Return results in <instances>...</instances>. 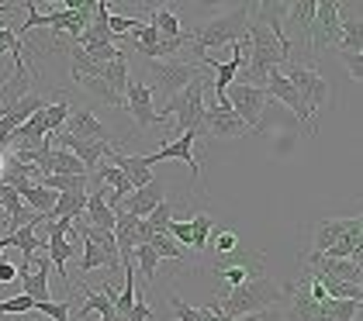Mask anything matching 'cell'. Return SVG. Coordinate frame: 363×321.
<instances>
[{
    "label": "cell",
    "instance_id": "12",
    "mask_svg": "<svg viewBox=\"0 0 363 321\" xmlns=\"http://www.w3.org/2000/svg\"><path fill=\"white\" fill-rule=\"evenodd\" d=\"M125 107H128L132 121L139 125L142 132H152L156 125H163L160 111L152 107V94H149V86H145L139 77H132V80H128V90H125Z\"/></svg>",
    "mask_w": 363,
    "mask_h": 321
},
{
    "label": "cell",
    "instance_id": "13",
    "mask_svg": "<svg viewBox=\"0 0 363 321\" xmlns=\"http://www.w3.org/2000/svg\"><path fill=\"white\" fill-rule=\"evenodd\" d=\"M263 90H267V97H270V101H280V104L287 107L301 125H308V132H315V121H311V114H308L305 101L298 97V90L287 83V77H284L280 69H270V77H267V83H263Z\"/></svg>",
    "mask_w": 363,
    "mask_h": 321
},
{
    "label": "cell",
    "instance_id": "16",
    "mask_svg": "<svg viewBox=\"0 0 363 321\" xmlns=\"http://www.w3.org/2000/svg\"><path fill=\"white\" fill-rule=\"evenodd\" d=\"M31 94V73L25 62H14V77L0 80V118H7L14 107Z\"/></svg>",
    "mask_w": 363,
    "mask_h": 321
},
{
    "label": "cell",
    "instance_id": "27",
    "mask_svg": "<svg viewBox=\"0 0 363 321\" xmlns=\"http://www.w3.org/2000/svg\"><path fill=\"white\" fill-rule=\"evenodd\" d=\"M86 193L90 190H84V193H59L56 208H52V221L56 218H80L86 208Z\"/></svg>",
    "mask_w": 363,
    "mask_h": 321
},
{
    "label": "cell",
    "instance_id": "36",
    "mask_svg": "<svg viewBox=\"0 0 363 321\" xmlns=\"http://www.w3.org/2000/svg\"><path fill=\"white\" fill-rule=\"evenodd\" d=\"M14 283H18V266L0 256V287H14Z\"/></svg>",
    "mask_w": 363,
    "mask_h": 321
},
{
    "label": "cell",
    "instance_id": "14",
    "mask_svg": "<svg viewBox=\"0 0 363 321\" xmlns=\"http://www.w3.org/2000/svg\"><path fill=\"white\" fill-rule=\"evenodd\" d=\"M167 201V184L163 180H149L145 187H139V190H132L121 204H118V211H114V218L118 214H132V218H149V214L156 211L160 204Z\"/></svg>",
    "mask_w": 363,
    "mask_h": 321
},
{
    "label": "cell",
    "instance_id": "24",
    "mask_svg": "<svg viewBox=\"0 0 363 321\" xmlns=\"http://www.w3.org/2000/svg\"><path fill=\"white\" fill-rule=\"evenodd\" d=\"M145 245L160 256V259H173V263H180V259H187V249L184 245H177L169 232H149V239Z\"/></svg>",
    "mask_w": 363,
    "mask_h": 321
},
{
    "label": "cell",
    "instance_id": "33",
    "mask_svg": "<svg viewBox=\"0 0 363 321\" xmlns=\"http://www.w3.org/2000/svg\"><path fill=\"white\" fill-rule=\"evenodd\" d=\"M35 311V300L25 294H14L7 300H0V315H31Z\"/></svg>",
    "mask_w": 363,
    "mask_h": 321
},
{
    "label": "cell",
    "instance_id": "31",
    "mask_svg": "<svg viewBox=\"0 0 363 321\" xmlns=\"http://www.w3.org/2000/svg\"><path fill=\"white\" fill-rule=\"evenodd\" d=\"M69 300L73 297H66V300H45V304H35V311L52 321H73L69 318Z\"/></svg>",
    "mask_w": 363,
    "mask_h": 321
},
{
    "label": "cell",
    "instance_id": "22",
    "mask_svg": "<svg viewBox=\"0 0 363 321\" xmlns=\"http://www.w3.org/2000/svg\"><path fill=\"white\" fill-rule=\"evenodd\" d=\"M80 291L86 294V300H84V308H80V311H77L73 318L84 321V318H90V315H101V318H118V315H114L111 297L104 294L101 287H80Z\"/></svg>",
    "mask_w": 363,
    "mask_h": 321
},
{
    "label": "cell",
    "instance_id": "10",
    "mask_svg": "<svg viewBox=\"0 0 363 321\" xmlns=\"http://www.w3.org/2000/svg\"><path fill=\"white\" fill-rule=\"evenodd\" d=\"M201 135H204V138H242V135H252V132L228 104H222V107L211 104V107H204Z\"/></svg>",
    "mask_w": 363,
    "mask_h": 321
},
{
    "label": "cell",
    "instance_id": "11",
    "mask_svg": "<svg viewBox=\"0 0 363 321\" xmlns=\"http://www.w3.org/2000/svg\"><path fill=\"white\" fill-rule=\"evenodd\" d=\"M363 232V221L360 214L357 218H333V221H318L315 225V235H311V252L325 256L333 245H339L342 239H353Z\"/></svg>",
    "mask_w": 363,
    "mask_h": 321
},
{
    "label": "cell",
    "instance_id": "20",
    "mask_svg": "<svg viewBox=\"0 0 363 321\" xmlns=\"http://www.w3.org/2000/svg\"><path fill=\"white\" fill-rule=\"evenodd\" d=\"M0 208L7 211V235L18 232L21 225H28L31 218H35V211L18 197V190L11 187V184H0Z\"/></svg>",
    "mask_w": 363,
    "mask_h": 321
},
{
    "label": "cell",
    "instance_id": "17",
    "mask_svg": "<svg viewBox=\"0 0 363 321\" xmlns=\"http://www.w3.org/2000/svg\"><path fill=\"white\" fill-rule=\"evenodd\" d=\"M350 14H339V42L333 52H353L363 55V18H360V4L346 7Z\"/></svg>",
    "mask_w": 363,
    "mask_h": 321
},
{
    "label": "cell",
    "instance_id": "34",
    "mask_svg": "<svg viewBox=\"0 0 363 321\" xmlns=\"http://www.w3.org/2000/svg\"><path fill=\"white\" fill-rule=\"evenodd\" d=\"M11 52L14 55V62H25V52H21V42H18V35L11 31V28L0 25V55Z\"/></svg>",
    "mask_w": 363,
    "mask_h": 321
},
{
    "label": "cell",
    "instance_id": "9",
    "mask_svg": "<svg viewBox=\"0 0 363 321\" xmlns=\"http://www.w3.org/2000/svg\"><path fill=\"white\" fill-rule=\"evenodd\" d=\"M194 145H197V135L194 132H184L177 142H163L160 145V152H149L145 156V162L149 166H156V162H167V159H180V162H187L191 166V176H194V187L204 193V176H201V162H197V156H194Z\"/></svg>",
    "mask_w": 363,
    "mask_h": 321
},
{
    "label": "cell",
    "instance_id": "25",
    "mask_svg": "<svg viewBox=\"0 0 363 321\" xmlns=\"http://www.w3.org/2000/svg\"><path fill=\"white\" fill-rule=\"evenodd\" d=\"M211 232H215V218H211L208 211H201V214L191 218V249H194L197 256H204V252H208Z\"/></svg>",
    "mask_w": 363,
    "mask_h": 321
},
{
    "label": "cell",
    "instance_id": "2",
    "mask_svg": "<svg viewBox=\"0 0 363 321\" xmlns=\"http://www.w3.org/2000/svg\"><path fill=\"white\" fill-rule=\"evenodd\" d=\"M280 291H284V300H280L284 321H353L363 304V300H333V297L315 300L308 297L305 283H284Z\"/></svg>",
    "mask_w": 363,
    "mask_h": 321
},
{
    "label": "cell",
    "instance_id": "3",
    "mask_svg": "<svg viewBox=\"0 0 363 321\" xmlns=\"http://www.w3.org/2000/svg\"><path fill=\"white\" fill-rule=\"evenodd\" d=\"M250 18H252V4H239V7L218 14V18L197 25L191 31V49H194V55L208 52V49H218V45H246Z\"/></svg>",
    "mask_w": 363,
    "mask_h": 321
},
{
    "label": "cell",
    "instance_id": "26",
    "mask_svg": "<svg viewBox=\"0 0 363 321\" xmlns=\"http://www.w3.org/2000/svg\"><path fill=\"white\" fill-rule=\"evenodd\" d=\"M149 25L160 31V38H180L184 35V28H180V18L173 14V7H156L152 11V21Z\"/></svg>",
    "mask_w": 363,
    "mask_h": 321
},
{
    "label": "cell",
    "instance_id": "7",
    "mask_svg": "<svg viewBox=\"0 0 363 321\" xmlns=\"http://www.w3.org/2000/svg\"><path fill=\"white\" fill-rule=\"evenodd\" d=\"M335 42H339V4L335 0H318L311 28H308L305 52L311 55L318 49H335Z\"/></svg>",
    "mask_w": 363,
    "mask_h": 321
},
{
    "label": "cell",
    "instance_id": "18",
    "mask_svg": "<svg viewBox=\"0 0 363 321\" xmlns=\"http://www.w3.org/2000/svg\"><path fill=\"white\" fill-rule=\"evenodd\" d=\"M62 132L77 135V138H90V142H111V138H108V128H104V125L97 121V114L86 111V107H73V111H69Z\"/></svg>",
    "mask_w": 363,
    "mask_h": 321
},
{
    "label": "cell",
    "instance_id": "28",
    "mask_svg": "<svg viewBox=\"0 0 363 321\" xmlns=\"http://www.w3.org/2000/svg\"><path fill=\"white\" fill-rule=\"evenodd\" d=\"M208 249H211V256L218 259V256H232L235 249H242V242H239V235L235 232H228V228H215L211 232V242H208Z\"/></svg>",
    "mask_w": 363,
    "mask_h": 321
},
{
    "label": "cell",
    "instance_id": "4",
    "mask_svg": "<svg viewBox=\"0 0 363 321\" xmlns=\"http://www.w3.org/2000/svg\"><path fill=\"white\" fill-rule=\"evenodd\" d=\"M139 80L149 86V94H163V97H173L184 86H191L194 80L204 77L201 62H184V59H160V62L145 59L139 66Z\"/></svg>",
    "mask_w": 363,
    "mask_h": 321
},
{
    "label": "cell",
    "instance_id": "15",
    "mask_svg": "<svg viewBox=\"0 0 363 321\" xmlns=\"http://www.w3.org/2000/svg\"><path fill=\"white\" fill-rule=\"evenodd\" d=\"M49 256H35V269L25 273V276H18V283H14V291H21L25 297H31L35 304H45V300H52V291H49Z\"/></svg>",
    "mask_w": 363,
    "mask_h": 321
},
{
    "label": "cell",
    "instance_id": "21",
    "mask_svg": "<svg viewBox=\"0 0 363 321\" xmlns=\"http://www.w3.org/2000/svg\"><path fill=\"white\" fill-rule=\"evenodd\" d=\"M135 232H139V218H132V214H118V221H114V245H118V259H121V266L135 263Z\"/></svg>",
    "mask_w": 363,
    "mask_h": 321
},
{
    "label": "cell",
    "instance_id": "29",
    "mask_svg": "<svg viewBox=\"0 0 363 321\" xmlns=\"http://www.w3.org/2000/svg\"><path fill=\"white\" fill-rule=\"evenodd\" d=\"M135 259H139V269H142V276H145V287L156 280V269H160V256L142 242V245H135Z\"/></svg>",
    "mask_w": 363,
    "mask_h": 321
},
{
    "label": "cell",
    "instance_id": "6",
    "mask_svg": "<svg viewBox=\"0 0 363 321\" xmlns=\"http://www.w3.org/2000/svg\"><path fill=\"white\" fill-rule=\"evenodd\" d=\"M204 77L194 80L191 86H184L180 94H173L163 111H160V118H177V125H180V135L184 132H194L201 138V121H204Z\"/></svg>",
    "mask_w": 363,
    "mask_h": 321
},
{
    "label": "cell",
    "instance_id": "37",
    "mask_svg": "<svg viewBox=\"0 0 363 321\" xmlns=\"http://www.w3.org/2000/svg\"><path fill=\"white\" fill-rule=\"evenodd\" d=\"M256 321H284V315H280V308H270V311H259Z\"/></svg>",
    "mask_w": 363,
    "mask_h": 321
},
{
    "label": "cell",
    "instance_id": "19",
    "mask_svg": "<svg viewBox=\"0 0 363 321\" xmlns=\"http://www.w3.org/2000/svg\"><path fill=\"white\" fill-rule=\"evenodd\" d=\"M111 166H118L125 176H128V184H132V190L145 187L149 180H152V166L145 162V156H128V152H121V149H114L111 156Z\"/></svg>",
    "mask_w": 363,
    "mask_h": 321
},
{
    "label": "cell",
    "instance_id": "35",
    "mask_svg": "<svg viewBox=\"0 0 363 321\" xmlns=\"http://www.w3.org/2000/svg\"><path fill=\"white\" fill-rule=\"evenodd\" d=\"M342 62H346V69H350V77L360 83L363 80V55H353V52H335Z\"/></svg>",
    "mask_w": 363,
    "mask_h": 321
},
{
    "label": "cell",
    "instance_id": "23",
    "mask_svg": "<svg viewBox=\"0 0 363 321\" xmlns=\"http://www.w3.org/2000/svg\"><path fill=\"white\" fill-rule=\"evenodd\" d=\"M94 269H108V273H118L121 269V263L114 259V256H108L101 245H94L90 239H84V256H80V276L84 273H94Z\"/></svg>",
    "mask_w": 363,
    "mask_h": 321
},
{
    "label": "cell",
    "instance_id": "1",
    "mask_svg": "<svg viewBox=\"0 0 363 321\" xmlns=\"http://www.w3.org/2000/svg\"><path fill=\"white\" fill-rule=\"evenodd\" d=\"M284 300V291H280L277 280H270L267 273L263 276H252L242 287L235 291H225L222 297H215L208 308L218 311L225 318H246V315H259V311H270Z\"/></svg>",
    "mask_w": 363,
    "mask_h": 321
},
{
    "label": "cell",
    "instance_id": "5",
    "mask_svg": "<svg viewBox=\"0 0 363 321\" xmlns=\"http://www.w3.org/2000/svg\"><path fill=\"white\" fill-rule=\"evenodd\" d=\"M280 73L287 77V83L298 90V97L305 101L308 114H311V121H315V114L322 111V107L329 104V97H333V86H329V80L322 77V73H315L308 62H287V66H280Z\"/></svg>",
    "mask_w": 363,
    "mask_h": 321
},
{
    "label": "cell",
    "instance_id": "32",
    "mask_svg": "<svg viewBox=\"0 0 363 321\" xmlns=\"http://www.w3.org/2000/svg\"><path fill=\"white\" fill-rule=\"evenodd\" d=\"M142 221H145V228H149V232H167V225L173 221V204L163 201L156 211L149 214V218H142Z\"/></svg>",
    "mask_w": 363,
    "mask_h": 321
},
{
    "label": "cell",
    "instance_id": "30",
    "mask_svg": "<svg viewBox=\"0 0 363 321\" xmlns=\"http://www.w3.org/2000/svg\"><path fill=\"white\" fill-rule=\"evenodd\" d=\"M142 21L139 18H125V14H108V31L121 42V35H139Z\"/></svg>",
    "mask_w": 363,
    "mask_h": 321
},
{
    "label": "cell",
    "instance_id": "8",
    "mask_svg": "<svg viewBox=\"0 0 363 321\" xmlns=\"http://www.w3.org/2000/svg\"><path fill=\"white\" fill-rule=\"evenodd\" d=\"M225 97H228V107L246 121V128H250L252 135L259 132V118H263V107H267V90L263 86H250V83H232L228 90H225Z\"/></svg>",
    "mask_w": 363,
    "mask_h": 321
}]
</instances>
